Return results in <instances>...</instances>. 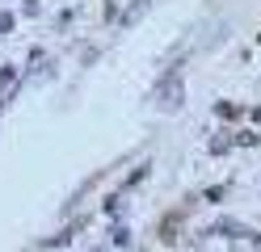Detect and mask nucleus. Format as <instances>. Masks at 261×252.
<instances>
[{"mask_svg": "<svg viewBox=\"0 0 261 252\" xmlns=\"http://www.w3.org/2000/svg\"><path fill=\"white\" fill-rule=\"evenodd\" d=\"M156 105L160 109H177V101H181V84H177V76H169L165 84H156Z\"/></svg>", "mask_w": 261, "mask_h": 252, "instance_id": "nucleus-1", "label": "nucleus"}, {"mask_svg": "<svg viewBox=\"0 0 261 252\" xmlns=\"http://www.w3.org/2000/svg\"><path fill=\"white\" fill-rule=\"evenodd\" d=\"M143 9H148V0H135V5H130V9L122 13V25H130V21H135V17L143 13Z\"/></svg>", "mask_w": 261, "mask_h": 252, "instance_id": "nucleus-2", "label": "nucleus"}]
</instances>
